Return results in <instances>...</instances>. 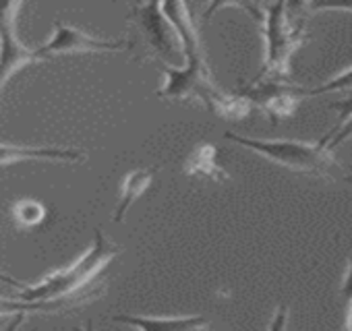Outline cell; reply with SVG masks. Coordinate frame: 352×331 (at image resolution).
Masks as SVG:
<instances>
[{
	"label": "cell",
	"mask_w": 352,
	"mask_h": 331,
	"mask_svg": "<svg viewBox=\"0 0 352 331\" xmlns=\"http://www.w3.org/2000/svg\"><path fill=\"white\" fill-rule=\"evenodd\" d=\"M122 253L118 244H114L102 230H96L91 247L75 259L71 265L48 273L46 277L38 279L36 284L17 282L5 273H0V279L9 282L17 288L15 298L23 302H56L69 300L73 304H83L89 298L100 294V288H91L96 277Z\"/></svg>",
	"instance_id": "6da1fadb"
},
{
	"label": "cell",
	"mask_w": 352,
	"mask_h": 331,
	"mask_svg": "<svg viewBox=\"0 0 352 331\" xmlns=\"http://www.w3.org/2000/svg\"><path fill=\"white\" fill-rule=\"evenodd\" d=\"M160 71L164 75V85L155 95L162 100H197L212 114L230 120H241L253 110V106L243 95L228 93L218 85L206 56L187 58L179 67L160 65Z\"/></svg>",
	"instance_id": "7a4b0ae2"
},
{
	"label": "cell",
	"mask_w": 352,
	"mask_h": 331,
	"mask_svg": "<svg viewBox=\"0 0 352 331\" xmlns=\"http://www.w3.org/2000/svg\"><path fill=\"white\" fill-rule=\"evenodd\" d=\"M307 3L261 5V27L265 38L263 69L255 81H290V62L294 52L311 40L307 34Z\"/></svg>",
	"instance_id": "3957f363"
},
{
	"label": "cell",
	"mask_w": 352,
	"mask_h": 331,
	"mask_svg": "<svg viewBox=\"0 0 352 331\" xmlns=\"http://www.w3.org/2000/svg\"><path fill=\"white\" fill-rule=\"evenodd\" d=\"M224 139L263 155L265 159L274 161L276 166H282L286 170L317 176L338 185L352 183V166L336 159L331 151L319 147L317 143H302L290 139H253L236 133H226Z\"/></svg>",
	"instance_id": "277c9868"
},
{
	"label": "cell",
	"mask_w": 352,
	"mask_h": 331,
	"mask_svg": "<svg viewBox=\"0 0 352 331\" xmlns=\"http://www.w3.org/2000/svg\"><path fill=\"white\" fill-rule=\"evenodd\" d=\"M129 19L135 23L145 40V56L149 60H160L162 65L179 67L176 60L183 58V48L174 27L162 13V3H139L131 7Z\"/></svg>",
	"instance_id": "5b68a950"
},
{
	"label": "cell",
	"mask_w": 352,
	"mask_h": 331,
	"mask_svg": "<svg viewBox=\"0 0 352 331\" xmlns=\"http://www.w3.org/2000/svg\"><path fill=\"white\" fill-rule=\"evenodd\" d=\"M243 95L251 106H257L267 114L272 124H278L286 118H290L298 104L307 100V87L294 83V81H251L239 87L236 91Z\"/></svg>",
	"instance_id": "8992f818"
},
{
	"label": "cell",
	"mask_w": 352,
	"mask_h": 331,
	"mask_svg": "<svg viewBox=\"0 0 352 331\" xmlns=\"http://www.w3.org/2000/svg\"><path fill=\"white\" fill-rule=\"evenodd\" d=\"M133 40H108V38H94L83 30L56 21L50 40L38 48L42 60L65 56V54H100V52H122L133 48Z\"/></svg>",
	"instance_id": "52a82bcc"
},
{
	"label": "cell",
	"mask_w": 352,
	"mask_h": 331,
	"mask_svg": "<svg viewBox=\"0 0 352 331\" xmlns=\"http://www.w3.org/2000/svg\"><path fill=\"white\" fill-rule=\"evenodd\" d=\"M21 3H0V89L21 69L40 62L38 50H30L17 34Z\"/></svg>",
	"instance_id": "ba28073f"
},
{
	"label": "cell",
	"mask_w": 352,
	"mask_h": 331,
	"mask_svg": "<svg viewBox=\"0 0 352 331\" xmlns=\"http://www.w3.org/2000/svg\"><path fill=\"white\" fill-rule=\"evenodd\" d=\"M162 13L174 27L176 36H179L181 48H183V58H197L206 56L201 38H199V27L195 23V17L191 13V7L185 3H162Z\"/></svg>",
	"instance_id": "9c48e42d"
},
{
	"label": "cell",
	"mask_w": 352,
	"mask_h": 331,
	"mask_svg": "<svg viewBox=\"0 0 352 331\" xmlns=\"http://www.w3.org/2000/svg\"><path fill=\"white\" fill-rule=\"evenodd\" d=\"M87 155L77 147H28V145H0V166H9L25 159H48V161H83Z\"/></svg>",
	"instance_id": "30bf717a"
},
{
	"label": "cell",
	"mask_w": 352,
	"mask_h": 331,
	"mask_svg": "<svg viewBox=\"0 0 352 331\" xmlns=\"http://www.w3.org/2000/svg\"><path fill=\"white\" fill-rule=\"evenodd\" d=\"M112 321L135 327L137 331H210V321L199 315L191 317H135L114 315Z\"/></svg>",
	"instance_id": "8fae6325"
},
{
	"label": "cell",
	"mask_w": 352,
	"mask_h": 331,
	"mask_svg": "<svg viewBox=\"0 0 352 331\" xmlns=\"http://www.w3.org/2000/svg\"><path fill=\"white\" fill-rule=\"evenodd\" d=\"M183 174L201 176L214 183H226L230 174L222 168L218 161V149L212 143H199L193 147L189 157L183 163Z\"/></svg>",
	"instance_id": "7c38bea8"
},
{
	"label": "cell",
	"mask_w": 352,
	"mask_h": 331,
	"mask_svg": "<svg viewBox=\"0 0 352 331\" xmlns=\"http://www.w3.org/2000/svg\"><path fill=\"white\" fill-rule=\"evenodd\" d=\"M155 168L147 170V168H137L133 172H129L122 183H120V195H118V205L112 214V222L114 224H122L126 212L131 209V205L151 187L153 176H155Z\"/></svg>",
	"instance_id": "4fadbf2b"
},
{
	"label": "cell",
	"mask_w": 352,
	"mask_h": 331,
	"mask_svg": "<svg viewBox=\"0 0 352 331\" xmlns=\"http://www.w3.org/2000/svg\"><path fill=\"white\" fill-rule=\"evenodd\" d=\"M77 304L69 300H56V302H23L15 296L0 298V319L5 317H19V315H50V312H63L67 308H75Z\"/></svg>",
	"instance_id": "5bb4252c"
},
{
	"label": "cell",
	"mask_w": 352,
	"mask_h": 331,
	"mask_svg": "<svg viewBox=\"0 0 352 331\" xmlns=\"http://www.w3.org/2000/svg\"><path fill=\"white\" fill-rule=\"evenodd\" d=\"M44 218H46V207L36 199H19L13 205V220L19 228H34L42 224Z\"/></svg>",
	"instance_id": "9a60e30c"
},
{
	"label": "cell",
	"mask_w": 352,
	"mask_h": 331,
	"mask_svg": "<svg viewBox=\"0 0 352 331\" xmlns=\"http://www.w3.org/2000/svg\"><path fill=\"white\" fill-rule=\"evenodd\" d=\"M346 91H352V67L338 73L336 77H331L329 81L317 87H307V98H317L323 93H346Z\"/></svg>",
	"instance_id": "2e32d148"
},
{
	"label": "cell",
	"mask_w": 352,
	"mask_h": 331,
	"mask_svg": "<svg viewBox=\"0 0 352 331\" xmlns=\"http://www.w3.org/2000/svg\"><path fill=\"white\" fill-rule=\"evenodd\" d=\"M348 139H352V116L346 118L342 124L333 126L325 137H321V139L317 141V145L323 147V149H327V151H331V149L340 147L342 143H346Z\"/></svg>",
	"instance_id": "e0dca14e"
},
{
	"label": "cell",
	"mask_w": 352,
	"mask_h": 331,
	"mask_svg": "<svg viewBox=\"0 0 352 331\" xmlns=\"http://www.w3.org/2000/svg\"><path fill=\"white\" fill-rule=\"evenodd\" d=\"M329 110H336L338 116H340V124L352 116V91H346V93H340V100H333L327 104Z\"/></svg>",
	"instance_id": "ac0fdd59"
},
{
	"label": "cell",
	"mask_w": 352,
	"mask_h": 331,
	"mask_svg": "<svg viewBox=\"0 0 352 331\" xmlns=\"http://www.w3.org/2000/svg\"><path fill=\"white\" fill-rule=\"evenodd\" d=\"M288 327V304H280L270 321L267 331H286Z\"/></svg>",
	"instance_id": "d6986e66"
},
{
	"label": "cell",
	"mask_w": 352,
	"mask_h": 331,
	"mask_svg": "<svg viewBox=\"0 0 352 331\" xmlns=\"http://www.w3.org/2000/svg\"><path fill=\"white\" fill-rule=\"evenodd\" d=\"M309 13L313 11H352V5L344 3H307Z\"/></svg>",
	"instance_id": "ffe728a7"
},
{
	"label": "cell",
	"mask_w": 352,
	"mask_h": 331,
	"mask_svg": "<svg viewBox=\"0 0 352 331\" xmlns=\"http://www.w3.org/2000/svg\"><path fill=\"white\" fill-rule=\"evenodd\" d=\"M340 294H342V300H344V302H350V300H352V257H350V261H348V269H346V275H344Z\"/></svg>",
	"instance_id": "44dd1931"
},
{
	"label": "cell",
	"mask_w": 352,
	"mask_h": 331,
	"mask_svg": "<svg viewBox=\"0 0 352 331\" xmlns=\"http://www.w3.org/2000/svg\"><path fill=\"white\" fill-rule=\"evenodd\" d=\"M75 331H96L94 321H87V323H85V327H75Z\"/></svg>",
	"instance_id": "7402d4cb"
}]
</instances>
